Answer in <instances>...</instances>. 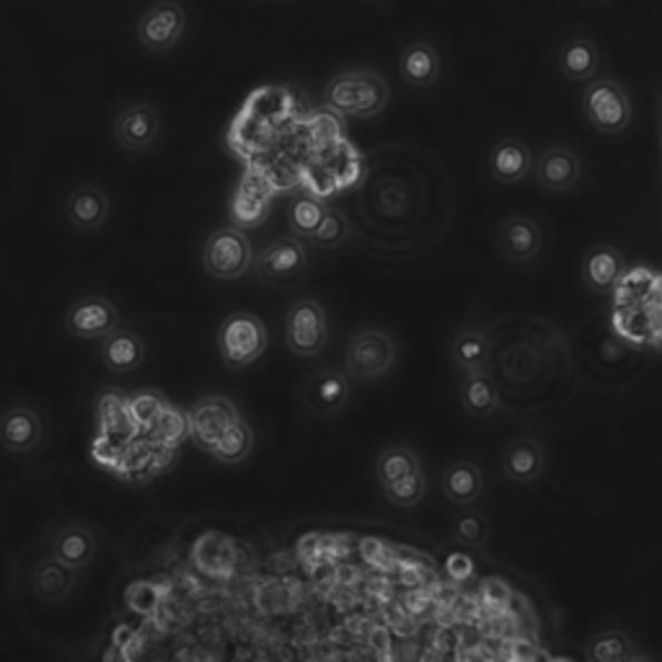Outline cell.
<instances>
[{
	"label": "cell",
	"instance_id": "cell-39",
	"mask_svg": "<svg viewBox=\"0 0 662 662\" xmlns=\"http://www.w3.org/2000/svg\"><path fill=\"white\" fill-rule=\"evenodd\" d=\"M510 597H513V587H510L505 580H484L482 587H478V605H482L486 613H492V616L494 613L507 611Z\"/></svg>",
	"mask_w": 662,
	"mask_h": 662
},
{
	"label": "cell",
	"instance_id": "cell-25",
	"mask_svg": "<svg viewBox=\"0 0 662 662\" xmlns=\"http://www.w3.org/2000/svg\"><path fill=\"white\" fill-rule=\"evenodd\" d=\"M398 70L402 78L414 89H427L441 78V55L433 45L414 42L404 50L402 60H398Z\"/></svg>",
	"mask_w": 662,
	"mask_h": 662
},
{
	"label": "cell",
	"instance_id": "cell-16",
	"mask_svg": "<svg viewBox=\"0 0 662 662\" xmlns=\"http://www.w3.org/2000/svg\"><path fill=\"white\" fill-rule=\"evenodd\" d=\"M541 228L525 215H510L500 223L497 230V249L507 261L523 265L531 261L541 251Z\"/></svg>",
	"mask_w": 662,
	"mask_h": 662
},
{
	"label": "cell",
	"instance_id": "cell-22",
	"mask_svg": "<svg viewBox=\"0 0 662 662\" xmlns=\"http://www.w3.org/2000/svg\"><path fill=\"white\" fill-rule=\"evenodd\" d=\"M443 497L456 507H474L484 492V474L472 461H453L441 476Z\"/></svg>",
	"mask_w": 662,
	"mask_h": 662
},
{
	"label": "cell",
	"instance_id": "cell-42",
	"mask_svg": "<svg viewBox=\"0 0 662 662\" xmlns=\"http://www.w3.org/2000/svg\"><path fill=\"white\" fill-rule=\"evenodd\" d=\"M652 342L662 347V324H655V329H652Z\"/></svg>",
	"mask_w": 662,
	"mask_h": 662
},
{
	"label": "cell",
	"instance_id": "cell-41",
	"mask_svg": "<svg viewBox=\"0 0 662 662\" xmlns=\"http://www.w3.org/2000/svg\"><path fill=\"white\" fill-rule=\"evenodd\" d=\"M472 572H474V564H472V560H468V556L458 554V556H451L448 560V574L456 582L472 577Z\"/></svg>",
	"mask_w": 662,
	"mask_h": 662
},
{
	"label": "cell",
	"instance_id": "cell-40",
	"mask_svg": "<svg viewBox=\"0 0 662 662\" xmlns=\"http://www.w3.org/2000/svg\"><path fill=\"white\" fill-rule=\"evenodd\" d=\"M179 461V448H158L154 445V456H150L148 478H156L169 472V468Z\"/></svg>",
	"mask_w": 662,
	"mask_h": 662
},
{
	"label": "cell",
	"instance_id": "cell-12",
	"mask_svg": "<svg viewBox=\"0 0 662 662\" xmlns=\"http://www.w3.org/2000/svg\"><path fill=\"white\" fill-rule=\"evenodd\" d=\"M161 135V117L150 103H132L115 122V138L127 154H142L156 146Z\"/></svg>",
	"mask_w": 662,
	"mask_h": 662
},
{
	"label": "cell",
	"instance_id": "cell-14",
	"mask_svg": "<svg viewBox=\"0 0 662 662\" xmlns=\"http://www.w3.org/2000/svg\"><path fill=\"white\" fill-rule=\"evenodd\" d=\"M148 347L138 332L125 329L119 326L99 342V357L103 368L109 373H117V376H127V373H135L146 363Z\"/></svg>",
	"mask_w": 662,
	"mask_h": 662
},
{
	"label": "cell",
	"instance_id": "cell-21",
	"mask_svg": "<svg viewBox=\"0 0 662 662\" xmlns=\"http://www.w3.org/2000/svg\"><path fill=\"white\" fill-rule=\"evenodd\" d=\"M544 445L531 437H515L502 451V472L513 484H533L544 474Z\"/></svg>",
	"mask_w": 662,
	"mask_h": 662
},
{
	"label": "cell",
	"instance_id": "cell-38",
	"mask_svg": "<svg viewBox=\"0 0 662 662\" xmlns=\"http://www.w3.org/2000/svg\"><path fill=\"white\" fill-rule=\"evenodd\" d=\"M453 539L464 546L482 549L486 544V539H490V525H486V517L482 513H474V510L458 515L456 523H453Z\"/></svg>",
	"mask_w": 662,
	"mask_h": 662
},
{
	"label": "cell",
	"instance_id": "cell-29",
	"mask_svg": "<svg viewBox=\"0 0 662 662\" xmlns=\"http://www.w3.org/2000/svg\"><path fill=\"white\" fill-rule=\"evenodd\" d=\"M251 451H254V429L249 422L238 414V417L226 427V433L220 435V441L215 443L210 456L226 466H238L251 456Z\"/></svg>",
	"mask_w": 662,
	"mask_h": 662
},
{
	"label": "cell",
	"instance_id": "cell-9",
	"mask_svg": "<svg viewBox=\"0 0 662 662\" xmlns=\"http://www.w3.org/2000/svg\"><path fill=\"white\" fill-rule=\"evenodd\" d=\"M187 29V11L177 0H161L150 6L138 21V39L148 52H169L179 45Z\"/></svg>",
	"mask_w": 662,
	"mask_h": 662
},
{
	"label": "cell",
	"instance_id": "cell-20",
	"mask_svg": "<svg viewBox=\"0 0 662 662\" xmlns=\"http://www.w3.org/2000/svg\"><path fill=\"white\" fill-rule=\"evenodd\" d=\"M533 166H536V161H533L531 148L523 140L502 138L500 142H494L490 154V174L494 181H500V185H517V181L531 177Z\"/></svg>",
	"mask_w": 662,
	"mask_h": 662
},
{
	"label": "cell",
	"instance_id": "cell-5",
	"mask_svg": "<svg viewBox=\"0 0 662 662\" xmlns=\"http://www.w3.org/2000/svg\"><path fill=\"white\" fill-rule=\"evenodd\" d=\"M285 345L295 357L310 360L329 345V322L326 310L314 298H298L290 303L285 316Z\"/></svg>",
	"mask_w": 662,
	"mask_h": 662
},
{
	"label": "cell",
	"instance_id": "cell-11",
	"mask_svg": "<svg viewBox=\"0 0 662 662\" xmlns=\"http://www.w3.org/2000/svg\"><path fill=\"white\" fill-rule=\"evenodd\" d=\"M45 437V422L31 406H8L0 414V448L11 456L34 453Z\"/></svg>",
	"mask_w": 662,
	"mask_h": 662
},
{
	"label": "cell",
	"instance_id": "cell-31",
	"mask_svg": "<svg viewBox=\"0 0 662 662\" xmlns=\"http://www.w3.org/2000/svg\"><path fill=\"white\" fill-rule=\"evenodd\" d=\"M150 443L158 445V448H181L187 441H191V419L189 409H181L177 404H169L161 412V417L148 433Z\"/></svg>",
	"mask_w": 662,
	"mask_h": 662
},
{
	"label": "cell",
	"instance_id": "cell-33",
	"mask_svg": "<svg viewBox=\"0 0 662 662\" xmlns=\"http://www.w3.org/2000/svg\"><path fill=\"white\" fill-rule=\"evenodd\" d=\"M585 658L590 662H632L640 660V652H636L632 636L626 632L609 629V632L595 634L593 640L587 642Z\"/></svg>",
	"mask_w": 662,
	"mask_h": 662
},
{
	"label": "cell",
	"instance_id": "cell-8",
	"mask_svg": "<svg viewBox=\"0 0 662 662\" xmlns=\"http://www.w3.org/2000/svg\"><path fill=\"white\" fill-rule=\"evenodd\" d=\"M122 326L119 308L103 295H83L66 310V332L81 342H101Z\"/></svg>",
	"mask_w": 662,
	"mask_h": 662
},
{
	"label": "cell",
	"instance_id": "cell-2",
	"mask_svg": "<svg viewBox=\"0 0 662 662\" xmlns=\"http://www.w3.org/2000/svg\"><path fill=\"white\" fill-rule=\"evenodd\" d=\"M269 345L267 324L257 314L238 310L226 316V322L218 329V353L220 360L230 370H244L261 360Z\"/></svg>",
	"mask_w": 662,
	"mask_h": 662
},
{
	"label": "cell",
	"instance_id": "cell-15",
	"mask_svg": "<svg viewBox=\"0 0 662 662\" xmlns=\"http://www.w3.org/2000/svg\"><path fill=\"white\" fill-rule=\"evenodd\" d=\"M533 174H536V181L541 189L562 195V191H570L577 187V181L582 177V164L574 150L564 146H554L541 154L539 164L533 166Z\"/></svg>",
	"mask_w": 662,
	"mask_h": 662
},
{
	"label": "cell",
	"instance_id": "cell-13",
	"mask_svg": "<svg viewBox=\"0 0 662 662\" xmlns=\"http://www.w3.org/2000/svg\"><path fill=\"white\" fill-rule=\"evenodd\" d=\"M353 381L339 368H322L310 376L306 386V404L318 417H334L349 404Z\"/></svg>",
	"mask_w": 662,
	"mask_h": 662
},
{
	"label": "cell",
	"instance_id": "cell-6",
	"mask_svg": "<svg viewBox=\"0 0 662 662\" xmlns=\"http://www.w3.org/2000/svg\"><path fill=\"white\" fill-rule=\"evenodd\" d=\"M585 115L587 122L603 135H619L624 132L632 122V101L629 93L619 81L611 78H597L587 86L585 91Z\"/></svg>",
	"mask_w": 662,
	"mask_h": 662
},
{
	"label": "cell",
	"instance_id": "cell-23",
	"mask_svg": "<svg viewBox=\"0 0 662 662\" xmlns=\"http://www.w3.org/2000/svg\"><path fill=\"white\" fill-rule=\"evenodd\" d=\"M76 590V570L47 556L31 570V593L45 603H60Z\"/></svg>",
	"mask_w": 662,
	"mask_h": 662
},
{
	"label": "cell",
	"instance_id": "cell-19",
	"mask_svg": "<svg viewBox=\"0 0 662 662\" xmlns=\"http://www.w3.org/2000/svg\"><path fill=\"white\" fill-rule=\"evenodd\" d=\"M50 552L55 560L66 564V567L83 572L93 564L96 536L89 528H86V525H78V523L62 525V528L52 533Z\"/></svg>",
	"mask_w": 662,
	"mask_h": 662
},
{
	"label": "cell",
	"instance_id": "cell-3",
	"mask_svg": "<svg viewBox=\"0 0 662 662\" xmlns=\"http://www.w3.org/2000/svg\"><path fill=\"white\" fill-rule=\"evenodd\" d=\"M254 244L244 228L226 226L213 230L202 246V267L213 280L234 283L254 269Z\"/></svg>",
	"mask_w": 662,
	"mask_h": 662
},
{
	"label": "cell",
	"instance_id": "cell-32",
	"mask_svg": "<svg viewBox=\"0 0 662 662\" xmlns=\"http://www.w3.org/2000/svg\"><path fill=\"white\" fill-rule=\"evenodd\" d=\"M326 210H329V207L318 197L295 195L290 205H287V228H290V234L298 236L300 241H310V236L322 226Z\"/></svg>",
	"mask_w": 662,
	"mask_h": 662
},
{
	"label": "cell",
	"instance_id": "cell-34",
	"mask_svg": "<svg viewBox=\"0 0 662 662\" xmlns=\"http://www.w3.org/2000/svg\"><path fill=\"white\" fill-rule=\"evenodd\" d=\"M169 404H171L169 396H166L164 391L142 388V391H135L132 396H127V414H130V422L138 427V433L148 435Z\"/></svg>",
	"mask_w": 662,
	"mask_h": 662
},
{
	"label": "cell",
	"instance_id": "cell-24",
	"mask_svg": "<svg viewBox=\"0 0 662 662\" xmlns=\"http://www.w3.org/2000/svg\"><path fill=\"white\" fill-rule=\"evenodd\" d=\"M96 425H99V433L115 437L119 443H130L132 437H138V427L130 422V414H127V396L122 391H103L96 402Z\"/></svg>",
	"mask_w": 662,
	"mask_h": 662
},
{
	"label": "cell",
	"instance_id": "cell-36",
	"mask_svg": "<svg viewBox=\"0 0 662 662\" xmlns=\"http://www.w3.org/2000/svg\"><path fill=\"white\" fill-rule=\"evenodd\" d=\"M349 236H353V228H349L347 215L329 207V210H326V215H324L322 226L316 228V234L310 236L308 244H314L316 249L332 251V249H339L342 244H347Z\"/></svg>",
	"mask_w": 662,
	"mask_h": 662
},
{
	"label": "cell",
	"instance_id": "cell-27",
	"mask_svg": "<svg viewBox=\"0 0 662 662\" xmlns=\"http://www.w3.org/2000/svg\"><path fill=\"white\" fill-rule=\"evenodd\" d=\"M582 277L590 290H611L624 277V259L613 246H595L582 265Z\"/></svg>",
	"mask_w": 662,
	"mask_h": 662
},
{
	"label": "cell",
	"instance_id": "cell-1",
	"mask_svg": "<svg viewBox=\"0 0 662 662\" xmlns=\"http://www.w3.org/2000/svg\"><path fill=\"white\" fill-rule=\"evenodd\" d=\"M391 101L386 78L376 70H349L334 76L324 89V103L339 117L373 119L378 117Z\"/></svg>",
	"mask_w": 662,
	"mask_h": 662
},
{
	"label": "cell",
	"instance_id": "cell-17",
	"mask_svg": "<svg viewBox=\"0 0 662 662\" xmlns=\"http://www.w3.org/2000/svg\"><path fill=\"white\" fill-rule=\"evenodd\" d=\"M269 213H273V187L259 174H246L230 207L234 223L238 228H251L265 223Z\"/></svg>",
	"mask_w": 662,
	"mask_h": 662
},
{
	"label": "cell",
	"instance_id": "cell-35",
	"mask_svg": "<svg viewBox=\"0 0 662 662\" xmlns=\"http://www.w3.org/2000/svg\"><path fill=\"white\" fill-rule=\"evenodd\" d=\"M419 456L406 445H391V448L381 451V456L376 458V482L378 486H388L398 482V478L409 476L414 472H419Z\"/></svg>",
	"mask_w": 662,
	"mask_h": 662
},
{
	"label": "cell",
	"instance_id": "cell-7",
	"mask_svg": "<svg viewBox=\"0 0 662 662\" xmlns=\"http://www.w3.org/2000/svg\"><path fill=\"white\" fill-rule=\"evenodd\" d=\"M254 273L267 285H293L308 273V251L298 236H283L269 241L254 259Z\"/></svg>",
	"mask_w": 662,
	"mask_h": 662
},
{
	"label": "cell",
	"instance_id": "cell-37",
	"mask_svg": "<svg viewBox=\"0 0 662 662\" xmlns=\"http://www.w3.org/2000/svg\"><path fill=\"white\" fill-rule=\"evenodd\" d=\"M381 490H383V497H386L394 507H404V510L417 507L427 494V476L419 468V472L398 478V482L388 486H381Z\"/></svg>",
	"mask_w": 662,
	"mask_h": 662
},
{
	"label": "cell",
	"instance_id": "cell-26",
	"mask_svg": "<svg viewBox=\"0 0 662 662\" xmlns=\"http://www.w3.org/2000/svg\"><path fill=\"white\" fill-rule=\"evenodd\" d=\"M458 396L461 406H464L466 414H472V417H492L500 406L497 386H494V381L486 376L484 370L464 373L458 386Z\"/></svg>",
	"mask_w": 662,
	"mask_h": 662
},
{
	"label": "cell",
	"instance_id": "cell-30",
	"mask_svg": "<svg viewBox=\"0 0 662 662\" xmlns=\"http://www.w3.org/2000/svg\"><path fill=\"white\" fill-rule=\"evenodd\" d=\"M451 360L461 373L484 370L490 363V339L482 329H461L451 342Z\"/></svg>",
	"mask_w": 662,
	"mask_h": 662
},
{
	"label": "cell",
	"instance_id": "cell-10",
	"mask_svg": "<svg viewBox=\"0 0 662 662\" xmlns=\"http://www.w3.org/2000/svg\"><path fill=\"white\" fill-rule=\"evenodd\" d=\"M238 417L236 404L226 396H205L189 406L191 419V443L199 451L210 453L226 427Z\"/></svg>",
	"mask_w": 662,
	"mask_h": 662
},
{
	"label": "cell",
	"instance_id": "cell-4",
	"mask_svg": "<svg viewBox=\"0 0 662 662\" xmlns=\"http://www.w3.org/2000/svg\"><path fill=\"white\" fill-rule=\"evenodd\" d=\"M396 342L388 332L365 326L355 332L345 349V373L355 383H373L388 376L396 365Z\"/></svg>",
	"mask_w": 662,
	"mask_h": 662
},
{
	"label": "cell",
	"instance_id": "cell-28",
	"mask_svg": "<svg viewBox=\"0 0 662 662\" xmlns=\"http://www.w3.org/2000/svg\"><path fill=\"white\" fill-rule=\"evenodd\" d=\"M597 50L595 45L585 37H574L570 42H564L560 50V68L562 73L574 83L593 81L597 73Z\"/></svg>",
	"mask_w": 662,
	"mask_h": 662
},
{
	"label": "cell",
	"instance_id": "cell-18",
	"mask_svg": "<svg viewBox=\"0 0 662 662\" xmlns=\"http://www.w3.org/2000/svg\"><path fill=\"white\" fill-rule=\"evenodd\" d=\"M111 205L107 191L101 187H78L68 195L66 199V218L70 226L81 234H93V230H101L103 223L109 220Z\"/></svg>",
	"mask_w": 662,
	"mask_h": 662
}]
</instances>
